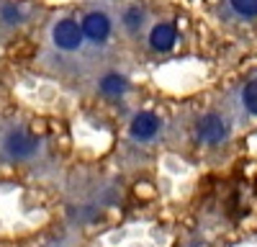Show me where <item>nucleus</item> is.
I'll return each mask as SVG.
<instances>
[{
  "instance_id": "nucleus-1",
  "label": "nucleus",
  "mask_w": 257,
  "mask_h": 247,
  "mask_svg": "<svg viewBox=\"0 0 257 247\" xmlns=\"http://www.w3.org/2000/svg\"><path fill=\"white\" fill-rule=\"evenodd\" d=\"M52 36H54V44L59 49H64V52H72V49H77L82 44V29L70 18L59 21V24L54 26V31H52Z\"/></svg>"
},
{
  "instance_id": "nucleus-2",
  "label": "nucleus",
  "mask_w": 257,
  "mask_h": 247,
  "mask_svg": "<svg viewBox=\"0 0 257 247\" xmlns=\"http://www.w3.org/2000/svg\"><path fill=\"white\" fill-rule=\"evenodd\" d=\"M3 150L13 157V160H24V157H31L36 152V139L26 132H11L6 137V144Z\"/></svg>"
},
{
  "instance_id": "nucleus-3",
  "label": "nucleus",
  "mask_w": 257,
  "mask_h": 247,
  "mask_svg": "<svg viewBox=\"0 0 257 247\" xmlns=\"http://www.w3.org/2000/svg\"><path fill=\"white\" fill-rule=\"evenodd\" d=\"M226 134H229L226 132V124L216 113H208V116H203L198 121V139L206 142V144H219V142L226 139Z\"/></svg>"
},
{
  "instance_id": "nucleus-4",
  "label": "nucleus",
  "mask_w": 257,
  "mask_h": 247,
  "mask_svg": "<svg viewBox=\"0 0 257 247\" xmlns=\"http://www.w3.org/2000/svg\"><path fill=\"white\" fill-rule=\"evenodd\" d=\"M80 29H82V36H88L90 41H95V44H98V41L108 39L111 21H108V16H105V13H88Z\"/></svg>"
},
{
  "instance_id": "nucleus-5",
  "label": "nucleus",
  "mask_w": 257,
  "mask_h": 247,
  "mask_svg": "<svg viewBox=\"0 0 257 247\" xmlns=\"http://www.w3.org/2000/svg\"><path fill=\"white\" fill-rule=\"evenodd\" d=\"M175 41H178V31H175L173 24H160V26L152 29V34H149V44H152L157 52L173 49Z\"/></svg>"
},
{
  "instance_id": "nucleus-6",
  "label": "nucleus",
  "mask_w": 257,
  "mask_h": 247,
  "mask_svg": "<svg viewBox=\"0 0 257 247\" xmlns=\"http://www.w3.org/2000/svg\"><path fill=\"white\" fill-rule=\"evenodd\" d=\"M160 129V121L155 113H139L134 121H132V134L137 139H149V137H155Z\"/></svg>"
},
{
  "instance_id": "nucleus-7",
  "label": "nucleus",
  "mask_w": 257,
  "mask_h": 247,
  "mask_svg": "<svg viewBox=\"0 0 257 247\" xmlns=\"http://www.w3.org/2000/svg\"><path fill=\"white\" fill-rule=\"evenodd\" d=\"M100 90H103L105 95H121V93L126 90V80L118 77V75H108V77H103Z\"/></svg>"
},
{
  "instance_id": "nucleus-8",
  "label": "nucleus",
  "mask_w": 257,
  "mask_h": 247,
  "mask_svg": "<svg viewBox=\"0 0 257 247\" xmlns=\"http://www.w3.org/2000/svg\"><path fill=\"white\" fill-rule=\"evenodd\" d=\"M234 13L242 18H254L257 16V0H229Z\"/></svg>"
},
{
  "instance_id": "nucleus-9",
  "label": "nucleus",
  "mask_w": 257,
  "mask_h": 247,
  "mask_svg": "<svg viewBox=\"0 0 257 247\" xmlns=\"http://www.w3.org/2000/svg\"><path fill=\"white\" fill-rule=\"evenodd\" d=\"M244 106L252 113H257V80L247 82V88H244Z\"/></svg>"
},
{
  "instance_id": "nucleus-10",
  "label": "nucleus",
  "mask_w": 257,
  "mask_h": 247,
  "mask_svg": "<svg viewBox=\"0 0 257 247\" xmlns=\"http://www.w3.org/2000/svg\"><path fill=\"white\" fill-rule=\"evenodd\" d=\"M139 24H142V11L139 8H132V11L126 13V26L128 29H137Z\"/></svg>"
}]
</instances>
